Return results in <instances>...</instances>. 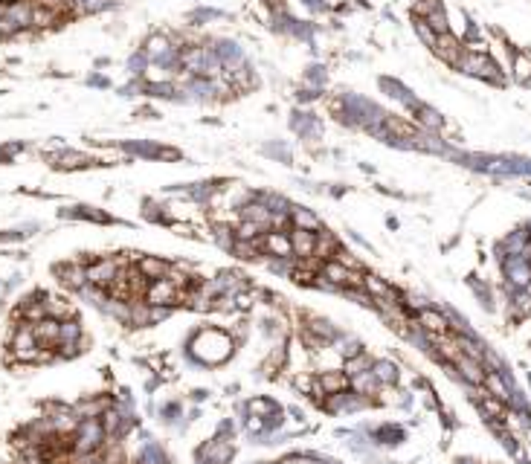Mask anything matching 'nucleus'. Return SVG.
<instances>
[{"instance_id": "f257e3e1", "label": "nucleus", "mask_w": 531, "mask_h": 464, "mask_svg": "<svg viewBox=\"0 0 531 464\" xmlns=\"http://www.w3.org/2000/svg\"><path fill=\"white\" fill-rule=\"evenodd\" d=\"M235 343L230 331H221V328H201V331H192L186 336V345L183 351L194 357V363L203 365V369H215V365L227 363L232 354H235Z\"/></svg>"}, {"instance_id": "f03ea898", "label": "nucleus", "mask_w": 531, "mask_h": 464, "mask_svg": "<svg viewBox=\"0 0 531 464\" xmlns=\"http://www.w3.org/2000/svg\"><path fill=\"white\" fill-rule=\"evenodd\" d=\"M290 131L297 134L299 139H305V143H319L323 139V134H325V128H323V122H319L311 110H293L290 114Z\"/></svg>"}, {"instance_id": "7ed1b4c3", "label": "nucleus", "mask_w": 531, "mask_h": 464, "mask_svg": "<svg viewBox=\"0 0 531 464\" xmlns=\"http://www.w3.org/2000/svg\"><path fill=\"white\" fill-rule=\"evenodd\" d=\"M212 50L218 55V61L223 67V73H232V70H239L247 64V55H244V47L239 44V41H230V38H223V41H212Z\"/></svg>"}, {"instance_id": "20e7f679", "label": "nucleus", "mask_w": 531, "mask_h": 464, "mask_svg": "<svg viewBox=\"0 0 531 464\" xmlns=\"http://www.w3.org/2000/svg\"><path fill=\"white\" fill-rule=\"evenodd\" d=\"M432 55H436L439 61H444L447 67H456L459 61H462V55H465L462 38L453 35V32L439 35V38H436V44H432Z\"/></svg>"}, {"instance_id": "39448f33", "label": "nucleus", "mask_w": 531, "mask_h": 464, "mask_svg": "<svg viewBox=\"0 0 531 464\" xmlns=\"http://www.w3.org/2000/svg\"><path fill=\"white\" fill-rule=\"evenodd\" d=\"M259 244H261L264 256H270V259H297V256H293V247H290V235H288V232L268 230V232L259 238Z\"/></svg>"}, {"instance_id": "423d86ee", "label": "nucleus", "mask_w": 531, "mask_h": 464, "mask_svg": "<svg viewBox=\"0 0 531 464\" xmlns=\"http://www.w3.org/2000/svg\"><path fill=\"white\" fill-rule=\"evenodd\" d=\"M143 302H148V305H169V307H177V288L169 282V279H157V282H148Z\"/></svg>"}, {"instance_id": "0eeeda50", "label": "nucleus", "mask_w": 531, "mask_h": 464, "mask_svg": "<svg viewBox=\"0 0 531 464\" xmlns=\"http://www.w3.org/2000/svg\"><path fill=\"white\" fill-rule=\"evenodd\" d=\"M415 319L427 334H450V319H447V311H441V307L430 305L424 311H418Z\"/></svg>"}, {"instance_id": "6e6552de", "label": "nucleus", "mask_w": 531, "mask_h": 464, "mask_svg": "<svg viewBox=\"0 0 531 464\" xmlns=\"http://www.w3.org/2000/svg\"><path fill=\"white\" fill-rule=\"evenodd\" d=\"M55 276L61 279V285H67L70 290H81L88 285V270L81 261H70V264H59L55 267Z\"/></svg>"}, {"instance_id": "1a4fd4ad", "label": "nucleus", "mask_w": 531, "mask_h": 464, "mask_svg": "<svg viewBox=\"0 0 531 464\" xmlns=\"http://www.w3.org/2000/svg\"><path fill=\"white\" fill-rule=\"evenodd\" d=\"M137 270L143 273L148 282H157V279H166V276H169L172 261H169V259H163V256H139Z\"/></svg>"}, {"instance_id": "9d476101", "label": "nucleus", "mask_w": 531, "mask_h": 464, "mask_svg": "<svg viewBox=\"0 0 531 464\" xmlns=\"http://www.w3.org/2000/svg\"><path fill=\"white\" fill-rule=\"evenodd\" d=\"M337 250H340V238H337V232H331L328 227H323V230H317V244H314V259H319V261H331L334 256H337Z\"/></svg>"}, {"instance_id": "9b49d317", "label": "nucleus", "mask_w": 531, "mask_h": 464, "mask_svg": "<svg viewBox=\"0 0 531 464\" xmlns=\"http://www.w3.org/2000/svg\"><path fill=\"white\" fill-rule=\"evenodd\" d=\"M317 381H319V386L325 389V395H337V392L352 389V377H348L343 369H340V372H334V369L317 372Z\"/></svg>"}, {"instance_id": "f8f14e48", "label": "nucleus", "mask_w": 531, "mask_h": 464, "mask_svg": "<svg viewBox=\"0 0 531 464\" xmlns=\"http://www.w3.org/2000/svg\"><path fill=\"white\" fill-rule=\"evenodd\" d=\"M50 160H52L55 168H64V172H73V168H88V165H93V160L88 157V154H81V151H67V148L50 154Z\"/></svg>"}, {"instance_id": "ddd939ff", "label": "nucleus", "mask_w": 531, "mask_h": 464, "mask_svg": "<svg viewBox=\"0 0 531 464\" xmlns=\"http://www.w3.org/2000/svg\"><path fill=\"white\" fill-rule=\"evenodd\" d=\"M288 235H290V247H293V256H297V259H311V256H314L317 232H308V230H297V227H293Z\"/></svg>"}, {"instance_id": "4468645a", "label": "nucleus", "mask_w": 531, "mask_h": 464, "mask_svg": "<svg viewBox=\"0 0 531 464\" xmlns=\"http://www.w3.org/2000/svg\"><path fill=\"white\" fill-rule=\"evenodd\" d=\"M412 119H415V125L418 128H424V131H432V134H441L444 131V117L439 114L436 108H430V105H421L412 114Z\"/></svg>"}, {"instance_id": "2eb2a0df", "label": "nucleus", "mask_w": 531, "mask_h": 464, "mask_svg": "<svg viewBox=\"0 0 531 464\" xmlns=\"http://www.w3.org/2000/svg\"><path fill=\"white\" fill-rule=\"evenodd\" d=\"M297 227V230H308V232H317V230H323V223H319L317 212L308 206H290V230Z\"/></svg>"}, {"instance_id": "dca6fc26", "label": "nucleus", "mask_w": 531, "mask_h": 464, "mask_svg": "<svg viewBox=\"0 0 531 464\" xmlns=\"http://www.w3.org/2000/svg\"><path fill=\"white\" fill-rule=\"evenodd\" d=\"M372 374L377 377L381 386H398V381H401V369L392 360H383V357H377L372 363Z\"/></svg>"}, {"instance_id": "f3484780", "label": "nucleus", "mask_w": 531, "mask_h": 464, "mask_svg": "<svg viewBox=\"0 0 531 464\" xmlns=\"http://www.w3.org/2000/svg\"><path fill=\"white\" fill-rule=\"evenodd\" d=\"M511 79L520 84H531V55L520 50L511 52Z\"/></svg>"}, {"instance_id": "a211bd4d", "label": "nucleus", "mask_w": 531, "mask_h": 464, "mask_svg": "<svg viewBox=\"0 0 531 464\" xmlns=\"http://www.w3.org/2000/svg\"><path fill=\"white\" fill-rule=\"evenodd\" d=\"M85 340V331H81V322L76 316L61 319L59 325V345H70V343H81Z\"/></svg>"}, {"instance_id": "6ab92c4d", "label": "nucleus", "mask_w": 531, "mask_h": 464, "mask_svg": "<svg viewBox=\"0 0 531 464\" xmlns=\"http://www.w3.org/2000/svg\"><path fill=\"white\" fill-rule=\"evenodd\" d=\"M212 241L221 247V250H227L232 252L235 247V223H223V221H215V227H212Z\"/></svg>"}, {"instance_id": "aec40b11", "label": "nucleus", "mask_w": 531, "mask_h": 464, "mask_svg": "<svg viewBox=\"0 0 531 464\" xmlns=\"http://www.w3.org/2000/svg\"><path fill=\"white\" fill-rule=\"evenodd\" d=\"M352 389L357 392V395H366V398H374L377 395V389H381V383H377V377L369 372H363L357 377H352Z\"/></svg>"}, {"instance_id": "412c9836", "label": "nucleus", "mask_w": 531, "mask_h": 464, "mask_svg": "<svg viewBox=\"0 0 531 464\" xmlns=\"http://www.w3.org/2000/svg\"><path fill=\"white\" fill-rule=\"evenodd\" d=\"M372 363H374V357H369L366 351H360V354L343 360V372H345L348 377H357V374H363V372H369Z\"/></svg>"}, {"instance_id": "4be33fe9", "label": "nucleus", "mask_w": 531, "mask_h": 464, "mask_svg": "<svg viewBox=\"0 0 531 464\" xmlns=\"http://www.w3.org/2000/svg\"><path fill=\"white\" fill-rule=\"evenodd\" d=\"M325 84H328V70H325L323 64H311L308 70H305V88L323 93Z\"/></svg>"}, {"instance_id": "5701e85b", "label": "nucleus", "mask_w": 531, "mask_h": 464, "mask_svg": "<svg viewBox=\"0 0 531 464\" xmlns=\"http://www.w3.org/2000/svg\"><path fill=\"white\" fill-rule=\"evenodd\" d=\"M276 410H279V403L270 401V398H250V401L244 403V412H247V415H259V418H268V415L276 412Z\"/></svg>"}, {"instance_id": "b1692460", "label": "nucleus", "mask_w": 531, "mask_h": 464, "mask_svg": "<svg viewBox=\"0 0 531 464\" xmlns=\"http://www.w3.org/2000/svg\"><path fill=\"white\" fill-rule=\"evenodd\" d=\"M430 26H432V32H436V35H444V32H453L450 30V18H447V12H444V6H436V9H432L430 12V15L424 18Z\"/></svg>"}, {"instance_id": "393cba45", "label": "nucleus", "mask_w": 531, "mask_h": 464, "mask_svg": "<svg viewBox=\"0 0 531 464\" xmlns=\"http://www.w3.org/2000/svg\"><path fill=\"white\" fill-rule=\"evenodd\" d=\"M299 340H302V345L311 351V354H319V351H325L328 348V343L323 340V336H317L308 325H299Z\"/></svg>"}, {"instance_id": "a878e982", "label": "nucleus", "mask_w": 531, "mask_h": 464, "mask_svg": "<svg viewBox=\"0 0 531 464\" xmlns=\"http://www.w3.org/2000/svg\"><path fill=\"white\" fill-rule=\"evenodd\" d=\"M377 84H381V90L389 96V99H395V102H401L403 96H407V90H410V88H403V84L398 79H392V76H381V79H377Z\"/></svg>"}, {"instance_id": "bb28decb", "label": "nucleus", "mask_w": 531, "mask_h": 464, "mask_svg": "<svg viewBox=\"0 0 531 464\" xmlns=\"http://www.w3.org/2000/svg\"><path fill=\"white\" fill-rule=\"evenodd\" d=\"M314 383H317V372H297L290 377V389H297L299 395H311Z\"/></svg>"}, {"instance_id": "cd10ccee", "label": "nucleus", "mask_w": 531, "mask_h": 464, "mask_svg": "<svg viewBox=\"0 0 531 464\" xmlns=\"http://www.w3.org/2000/svg\"><path fill=\"white\" fill-rule=\"evenodd\" d=\"M125 67H128V73H131L134 79H143V76L148 73L151 61H148V55H146L143 50H137V52L131 55V59H128V64H125Z\"/></svg>"}, {"instance_id": "c85d7f7f", "label": "nucleus", "mask_w": 531, "mask_h": 464, "mask_svg": "<svg viewBox=\"0 0 531 464\" xmlns=\"http://www.w3.org/2000/svg\"><path fill=\"white\" fill-rule=\"evenodd\" d=\"M160 418L166 421V424H177V421H183V403L180 401H166L163 406H160Z\"/></svg>"}, {"instance_id": "c756f323", "label": "nucleus", "mask_w": 531, "mask_h": 464, "mask_svg": "<svg viewBox=\"0 0 531 464\" xmlns=\"http://www.w3.org/2000/svg\"><path fill=\"white\" fill-rule=\"evenodd\" d=\"M334 261H340L343 267H348V270H357V273H366V264H363L360 256H354V252H348L345 247L337 250V256H334Z\"/></svg>"}, {"instance_id": "7c9ffc66", "label": "nucleus", "mask_w": 531, "mask_h": 464, "mask_svg": "<svg viewBox=\"0 0 531 464\" xmlns=\"http://www.w3.org/2000/svg\"><path fill=\"white\" fill-rule=\"evenodd\" d=\"M412 30H415L418 38H421V44L432 50V44H436V38H439L436 32H432V26H430L424 18H412Z\"/></svg>"}, {"instance_id": "2f4dec72", "label": "nucleus", "mask_w": 531, "mask_h": 464, "mask_svg": "<svg viewBox=\"0 0 531 464\" xmlns=\"http://www.w3.org/2000/svg\"><path fill=\"white\" fill-rule=\"evenodd\" d=\"M108 6H114V0H79L76 12H81V15H96V12H105Z\"/></svg>"}, {"instance_id": "473e14b6", "label": "nucleus", "mask_w": 531, "mask_h": 464, "mask_svg": "<svg viewBox=\"0 0 531 464\" xmlns=\"http://www.w3.org/2000/svg\"><path fill=\"white\" fill-rule=\"evenodd\" d=\"M223 15L218 9H194L192 15H189V21H194L192 26H203V23H209V21H221Z\"/></svg>"}, {"instance_id": "72a5a7b5", "label": "nucleus", "mask_w": 531, "mask_h": 464, "mask_svg": "<svg viewBox=\"0 0 531 464\" xmlns=\"http://www.w3.org/2000/svg\"><path fill=\"white\" fill-rule=\"evenodd\" d=\"M174 311L177 307H169V305H151V325H160V322H166Z\"/></svg>"}, {"instance_id": "f704fd0d", "label": "nucleus", "mask_w": 531, "mask_h": 464, "mask_svg": "<svg viewBox=\"0 0 531 464\" xmlns=\"http://www.w3.org/2000/svg\"><path fill=\"white\" fill-rule=\"evenodd\" d=\"M244 432H247V435H253V438H259V435L264 432V418H259V415H247V418H244Z\"/></svg>"}, {"instance_id": "c9c22d12", "label": "nucleus", "mask_w": 531, "mask_h": 464, "mask_svg": "<svg viewBox=\"0 0 531 464\" xmlns=\"http://www.w3.org/2000/svg\"><path fill=\"white\" fill-rule=\"evenodd\" d=\"M268 157H276V160H282V163H290V151L282 145V143H270V145H264L261 148Z\"/></svg>"}, {"instance_id": "e433bc0d", "label": "nucleus", "mask_w": 531, "mask_h": 464, "mask_svg": "<svg viewBox=\"0 0 531 464\" xmlns=\"http://www.w3.org/2000/svg\"><path fill=\"white\" fill-rule=\"evenodd\" d=\"M319 96H323V93H319V90H311V88H302V90H297V102H299V105H308V102H317V99H319Z\"/></svg>"}, {"instance_id": "4c0bfd02", "label": "nucleus", "mask_w": 531, "mask_h": 464, "mask_svg": "<svg viewBox=\"0 0 531 464\" xmlns=\"http://www.w3.org/2000/svg\"><path fill=\"white\" fill-rule=\"evenodd\" d=\"M157 160H183V154H180L177 148H172V145H160Z\"/></svg>"}, {"instance_id": "58836bf2", "label": "nucleus", "mask_w": 531, "mask_h": 464, "mask_svg": "<svg viewBox=\"0 0 531 464\" xmlns=\"http://www.w3.org/2000/svg\"><path fill=\"white\" fill-rule=\"evenodd\" d=\"M194 403H203L209 398V389H192V395H189Z\"/></svg>"}, {"instance_id": "ea45409f", "label": "nucleus", "mask_w": 531, "mask_h": 464, "mask_svg": "<svg viewBox=\"0 0 531 464\" xmlns=\"http://www.w3.org/2000/svg\"><path fill=\"white\" fill-rule=\"evenodd\" d=\"M88 84H93V88H108L110 81H108L105 76H90V79H88Z\"/></svg>"}, {"instance_id": "a19ab883", "label": "nucleus", "mask_w": 531, "mask_h": 464, "mask_svg": "<svg viewBox=\"0 0 531 464\" xmlns=\"http://www.w3.org/2000/svg\"><path fill=\"white\" fill-rule=\"evenodd\" d=\"M456 464H479V461H477V458H459Z\"/></svg>"}, {"instance_id": "79ce46f5", "label": "nucleus", "mask_w": 531, "mask_h": 464, "mask_svg": "<svg viewBox=\"0 0 531 464\" xmlns=\"http://www.w3.org/2000/svg\"><path fill=\"white\" fill-rule=\"evenodd\" d=\"M0 3H3V6H6V3H12V0H0Z\"/></svg>"}]
</instances>
